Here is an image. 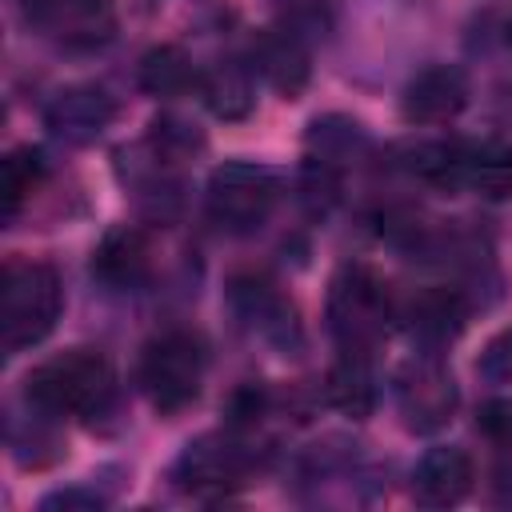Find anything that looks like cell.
I'll list each match as a JSON object with an SVG mask.
<instances>
[{"instance_id": "cell-5", "label": "cell", "mask_w": 512, "mask_h": 512, "mask_svg": "<svg viewBox=\"0 0 512 512\" xmlns=\"http://www.w3.org/2000/svg\"><path fill=\"white\" fill-rule=\"evenodd\" d=\"M208 216L228 232H252L268 220L280 200V172L256 160H224L212 168L208 188Z\"/></svg>"}, {"instance_id": "cell-23", "label": "cell", "mask_w": 512, "mask_h": 512, "mask_svg": "<svg viewBox=\"0 0 512 512\" xmlns=\"http://www.w3.org/2000/svg\"><path fill=\"white\" fill-rule=\"evenodd\" d=\"M300 204L308 208V216H328L332 204L340 200V168L324 164V160H304L300 164Z\"/></svg>"}, {"instance_id": "cell-4", "label": "cell", "mask_w": 512, "mask_h": 512, "mask_svg": "<svg viewBox=\"0 0 512 512\" xmlns=\"http://www.w3.org/2000/svg\"><path fill=\"white\" fill-rule=\"evenodd\" d=\"M204 368H208V352H204L200 336L172 328V332H160L156 340L144 344L140 388L160 416H176L200 396Z\"/></svg>"}, {"instance_id": "cell-15", "label": "cell", "mask_w": 512, "mask_h": 512, "mask_svg": "<svg viewBox=\"0 0 512 512\" xmlns=\"http://www.w3.org/2000/svg\"><path fill=\"white\" fill-rule=\"evenodd\" d=\"M304 148H308L312 160H324L332 168H348V164H356V160L368 156L372 140H368V128L356 116L324 112V116H312L308 120Z\"/></svg>"}, {"instance_id": "cell-21", "label": "cell", "mask_w": 512, "mask_h": 512, "mask_svg": "<svg viewBox=\"0 0 512 512\" xmlns=\"http://www.w3.org/2000/svg\"><path fill=\"white\" fill-rule=\"evenodd\" d=\"M44 172H48V160H44V152L32 148V144H20V148H12V152L0 160V200H4V220H12V216L24 208V200H28L32 188L44 180Z\"/></svg>"}, {"instance_id": "cell-6", "label": "cell", "mask_w": 512, "mask_h": 512, "mask_svg": "<svg viewBox=\"0 0 512 512\" xmlns=\"http://www.w3.org/2000/svg\"><path fill=\"white\" fill-rule=\"evenodd\" d=\"M392 392H396V408L404 416V428L408 432H440L456 404H460V392H456V380L452 372L440 364L436 352H420L412 360H404L396 368V380H392Z\"/></svg>"}, {"instance_id": "cell-2", "label": "cell", "mask_w": 512, "mask_h": 512, "mask_svg": "<svg viewBox=\"0 0 512 512\" xmlns=\"http://www.w3.org/2000/svg\"><path fill=\"white\" fill-rule=\"evenodd\" d=\"M64 308V288L52 264L44 260H8L0 276V332L4 352L16 356L40 344Z\"/></svg>"}, {"instance_id": "cell-11", "label": "cell", "mask_w": 512, "mask_h": 512, "mask_svg": "<svg viewBox=\"0 0 512 512\" xmlns=\"http://www.w3.org/2000/svg\"><path fill=\"white\" fill-rule=\"evenodd\" d=\"M252 68L268 80V88L284 100H296L312 80V56L300 32L264 28L252 36Z\"/></svg>"}, {"instance_id": "cell-10", "label": "cell", "mask_w": 512, "mask_h": 512, "mask_svg": "<svg viewBox=\"0 0 512 512\" xmlns=\"http://www.w3.org/2000/svg\"><path fill=\"white\" fill-rule=\"evenodd\" d=\"M468 104V72L460 64H428L400 92V116L408 124H444Z\"/></svg>"}, {"instance_id": "cell-26", "label": "cell", "mask_w": 512, "mask_h": 512, "mask_svg": "<svg viewBox=\"0 0 512 512\" xmlns=\"http://www.w3.org/2000/svg\"><path fill=\"white\" fill-rule=\"evenodd\" d=\"M476 428H480V436H488L492 444H500V448H512V400H488V404H480V412H476Z\"/></svg>"}, {"instance_id": "cell-27", "label": "cell", "mask_w": 512, "mask_h": 512, "mask_svg": "<svg viewBox=\"0 0 512 512\" xmlns=\"http://www.w3.org/2000/svg\"><path fill=\"white\" fill-rule=\"evenodd\" d=\"M104 508V496L92 492V488H56L40 500V512H100Z\"/></svg>"}, {"instance_id": "cell-20", "label": "cell", "mask_w": 512, "mask_h": 512, "mask_svg": "<svg viewBox=\"0 0 512 512\" xmlns=\"http://www.w3.org/2000/svg\"><path fill=\"white\" fill-rule=\"evenodd\" d=\"M136 84H140V92H148V96H180V92H188L192 84H196V68H192V60H188V52L184 48H176V44H156V48H148L144 56H140V64H136Z\"/></svg>"}, {"instance_id": "cell-19", "label": "cell", "mask_w": 512, "mask_h": 512, "mask_svg": "<svg viewBox=\"0 0 512 512\" xmlns=\"http://www.w3.org/2000/svg\"><path fill=\"white\" fill-rule=\"evenodd\" d=\"M460 188H472L484 200H508L512 196V144L504 140L464 144Z\"/></svg>"}, {"instance_id": "cell-9", "label": "cell", "mask_w": 512, "mask_h": 512, "mask_svg": "<svg viewBox=\"0 0 512 512\" xmlns=\"http://www.w3.org/2000/svg\"><path fill=\"white\" fill-rule=\"evenodd\" d=\"M116 120V96L104 84H64L44 104V124L64 144H92Z\"/></svg>"}, {"instance_id": "cell-25", "label": "cell", "mask_w": 512, "mask_h": 512, "mask_svg": "<svg viewBox=\"0 0 512 512\" xmlns=\"http://www.w3.org/2000/svg\"><path fill=\"white\" fill-rule=\"evenodd\" d=\"M476 372H480L488 384H508V380H512V324L500 328L496 336H488V344L480 348Z\"/></svg>"}, {"instance_id": "cell-12", "label": "cell", "mask_w": 512, "mask_h": 512, "mask_svg": "<svg viewBox=\"0 0 512 512\" xmlns=\"http://www.w3.org/2000/svg\"><path fill=\"white\" fill-rule=\"evenodd\" d=\"M472 488V460L456 444L428 448L412 468V496L424 508H448L460 504Z\"/></svg>"}, {"instance_id": "cell-3", "label": "cell", "mask_w": 512, "mask_h": 512, "mask_svg": "<svg viewBox=\"0 0 512 512\" xmlns=\"http://www.w3.org/2000/svg\"><path fill=\"white\" fill-rule=\"evenodd\" d=\"M324 316H328V332L344 352H368L388 332L392 320L388 284L368 264H344L328 284Z\"/></svg>"}, {"instance_id": "cell-8", "label": "cell", "mask_w": 512, "mask_h": 512, "mask_svg": "<svg viewBox=\"0 0 512 512\" xmlns=\"http://www.w3.org/2000/svg\"><path fill=\"white\" fill-rule=\"evenodd\" d=\"M252 464H256V452L240 436H232V432H204V436H196L180 452L172 476H176L180 488L208 496V492H228V488L244 484Z\"/></svg>"}, {"instance_id": "cell-14", "label": "cell", "mask_w": 512, "mask_h": 512, "mask_svg": "<svg viewBox=\"0 0 512 512\" xmlns=\"http://www.w3.org/2000/svg\"><path fill=\"white\" fill-rule=\"evenodd\" d=\"M464 320H468V304L456 288H424L404 308V328L412 344H420L424 352H440L444 344H452Z\"/></svg>"}, {"instance_id": "cell-16", "label": "cell", "mask_w": 512, "mask_h": 512, "mask_svg": "<svg viewBox=\"0 0 512 512\" xmlns=\"http://www.w3.org/2000/svg\"><path fill=\"white\" fill-rule=\"evenodd\" d=\"M376 396H380V392H376V376H372L368 352H344V356L328 368V376H324V400H328L336 412L352 416V420L372 416Z\"/></svg>"}, {"instance_id": "cell-17", "label": "cell", "mask_w": 512, "mask_h": 512, "mask_svg": "<svg viewBox=\"0 0 512 512\" xmlns=\"http://www.w3.org/2000/svg\"><path fill=\"white\" fill-rule=\"evenodd\" d=\"M200 96L216 120H248L256 108V84L252 68L240 60H216L200 76Z\"/></svg>"}, {"instance_id": "cell-24", "label": "cell", "mask_w": 512, "mask_h": 512, "mask_svg": "<svg viewBox=\"0 0 512 512\" xmlns=\"http://www.w3.org/2000/svg\"><path fill=\"white\" fill-rule=\"evenodd\" d=\"M264 408H268L264 384H260V380H244V384H236V388L228 392V400H224V420H228L232 432H240V428H252V424L264 416Z\"/></svg>"}, {"instance_id": "cell-1", "label": "cell", "mask_w": 512, "mask_h": 512, "mask_svg": "<svg viewBox=\"0 0 512 512\" xmlns=\"http://www.w3.org/2000/svg\"><path fill=\"white\" fill-rule=\"evenodd\" d=\"M24 396L44 416H104L116 404V368L100 348H68L36 364Z\"/></svg>"}, {"instance_id": "cell-7", "label": "cell", "mask_w": 512, "mask_h": 512, "mask_svg": "<svg viewBox=\"0 0 512 512\" xmlns=\"http://www.w3.org/2000/svg\"><path fill=\"white\" fill-rule=\"evenodd\" d=\"M228 308L236 312V320L252 332H260V340H268L276 352L296 356L304 344L300 332V316L296 304L264 276V272H240L228 280Z\"/></svg>"}, {"instance_id": "cell-18", "label": "cell", "mask_w": 512, "mask_h": 512, "mask_svg": "<svg viewBox=\"0 0 512 512\" xmlns=\"http://www.w3.org/2000/svg\"><path fill=\"white\" fill-rule=\"evenodd\" d=\"M392 160L400 172L440 184V188H460V160L464 144L460 140H404L392 148Z\"/></svg>"}, {"instance_id": "cell-22", "label": "cell", "mask_w": 512, "mask_h": 512, "mask_svg": "<svg viewBox=\"0 0 512 512\" xmlns=\"http://www.w3.org/2000/svg\"><path fill=\"white\" fill-rule=\"evenodd\" d=\"M148 148H152L160 160L176 164V160H188L192 152L204 148V132H200L192 120L176 116V112H160V116L152 120V128H148Z\"/></svg>"}, {"instance_id": "cell-13", "label": "cell", "mask_w": 512, "mask_h": 512, "mask_svg": "<svg viewBox=\"0 0 512 512\" xmlns=\"http://www.w3.org/2000/svg\"><path fill=\"white\" fill-rule=\"evenodd\" d=\"M148 240L140 228H108L100 236V244L92 248V276L108 288V292H136L148 280Z\"/></svg>"}]
</instances>
